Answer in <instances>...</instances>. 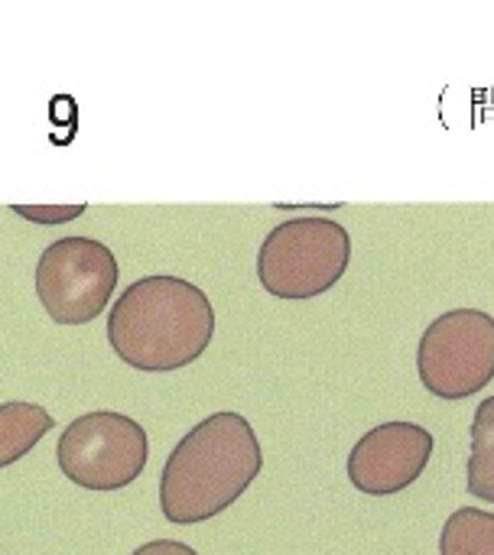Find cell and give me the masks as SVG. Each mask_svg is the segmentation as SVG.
Returning a JSON list of instances; mask_svg holds the SVG:
<instances>
[{
  "mask_svg": "<svg viewBox=\"0 0 494 555\" xmlns=\"http://www.w3.org/2000/svg\"><path fill=\"white\" fill-rule=\"evenodd\" d=\"M352 263V237L332 218H290L257 250V280L274 299H316Z\"/></svg>",
  "mask_w": 494,
  "mask_h": 555,
  "instance_id": "obj_3",
  "label": "cell"
},
{
  "mask_svg": "<svg viewBox=\"0 0 494 555\" xmlns=\"http://www.w3.org/2000/svg\"><path fill=\"white\" fill-rule=\"evenodd\" d=\"M55 426L46 406L26 403V400H10L0 403V468L16 465L26 459Z\"/></svg>",
  "mask_w": 494,
  "mask_h": 555,
  "instance_id": "obj_8",
  "label": "cell"
},
{
  "mask_svg": "<svg viewBox=\"0 0 494 555\" xmlns=\"http://www.w3.org/2000/svg\"><path fill=\"white\" fill-rule=\"evenodd\" d=\"M469 452V494L494 504V397L482 400L472 416Z\"/></svg>",
  "mask_w": 494,
  "mask_h": 555,
  "instance_id": "obj_9",
  "label": "cell"
},
{
  "mask_svg": "<svg viewBox=\"0 0 494 555\" xmlns=\"http://www.w3.org/2000/svg\"><path fill=\"white\" fill-rule=\"evenodd\" d=\"M130 555H199L192 546H186V543H176V540H153V543H147V546H140V550H134Z\"/></svg>",
  "mask_w": 494,
  "mask_h": 555,
  "instance_id": "obj_12",
  "label": "cell"
},
{
  "mask_svg": "<svg viewBox=\"0 0 494 555\" xmlns=\"http://www.w3.org/2000/svg\"><path fill=\"white\" fill-rule=\"evenodd\" d=\"M440 555H494V514L459 507L443 524Z\"/></svg>",
  "mask_w": 494,
  "mask_h": 555,
  "instance_id": "obj_10",
  "label": "cell"
},
{
  "mask_svg": "<svg viewBox=\"0 0 494 555\" xmlns=\"http://www.w3.org/2000/svg\"><path fill=\"white\" fill-rule=\"evenodd\" d=\"M417 374L427 393L466 400L494 380V319L482 309L436 315L417 345Z\"/></svg>",
  "mask_w": 494,
  "mask_h": 555,
  "instance_id": "obj_5",
  "label": "cell"
},
{
  "mask_svg": "<svg viewBox=\"0 0 494 555\" xmlns=\"http://www.w3.org/2000/svg\"><path fill=\"white\" fill-rule=\"evenodd\" d=\"M433 433L420 423H381L355 442L349 481L368 498H394L420 481L433 459Z\"/></svg>",
  "mask_w": 494,
  "mask_h": 555,
  "instance_id": "obj_7",
  "label": "cell"
},
{
  "mask_svg": "<svg viewBox=\"0 0 494 555\" xmlns=\"http://www.w3.org/2000/svg\"><path fill=\"white\" fill-rule=\"evenodd\" d=\"M10 211H16L20 218L33 221V224H65L75 221L88 211V205H10Z\"/></svg>",
  "mask_w": 494,
  "mask_h": 555,
  "instance_id": "obj_11",
  "label": "cell"
},
{
  "mask_svg": "<svg viewBox=\"0 0 494 555\" xmlns=\"http://www.w3.org/2000/svg\"><path fill=\"white\" fill-rule=\"evenodd\" d=\"M264 472V449L241 413H212L169 452L160 475V511L176 527L225 514Z\"/></svg>",
  "mask_w": 494,
  "mask_h": 555,
  "instance_id": "obj_1",
  "label": "cell"
},
{
  "mask_svg": "<svg viewBox=\"0 0 494 555\" xmlns=\"http://www.w3.org/2000/svg\"><path fill=\"white\" fill-rule=\"evenodd\" d=\"M117 257L94 237H59L36 260V296L55 325H88L117 289Z\"/></svg>",
  "mask_w": 494,
  "mask_h": 555,
  "instance_id": "obj_6",
  "label": "cell"
},
{
  "mask_svg": "<svg viewBox=\"0 0 494 555\" xmlns=\"http://www.w3.org/2000/svg\"><path fill=\"white\" fill-rule=\"evenodd\" d=\"M150 459L147 429L111 410L72 420L55 446L59 472L85 491H121L134 485Z\"/></svg>",
  "mask_w": 494,
  "mask_h": 555,
  "instance_id": "obj_4",
  "label": "cell"
},
{
  "mask_svg": "<svg viewBox=\"0 0 494 555\" xmlns=\"http://www.w3.org/2000/svg\"><path fill=\"white\" fill-rule=\"evenodd\" d=\"M212 338V299L182 276H140L107 312L111 351L134 371H182L208 351Z\"/></svg>",
  "mask_w": 494,
  "mask_h": 555,
  "instance_id": "obj_2",
  "label": "cell"
}]
</instances>
